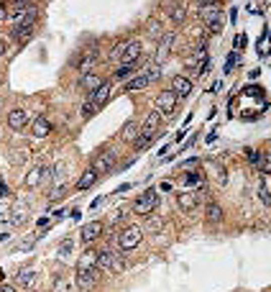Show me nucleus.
Segmentation results:
<instances>
[{
    "instance_id": "obj_37",
    "label": "nucleus",
    "mask_w": 271,
    "mask_h": 292,
    "mask_svg": "<svg viewBox=\"0 0 271 292\" xmlns=\"http://www.w3.org/2000/svg\"><path fill=\"white\" fill-rule=\"evenodd\" d=\"M113 269H115V272H123V269H126V262H123L118 254H113Z\"/></svg>"
},
{
    "instance_id": "obj_12",
    "label": "nucleus",
    "mask_w": 271,
    "mask_h": 292,
    "mask_svg": "<svg viewBox=\"0 0 271 292\" xmlns=\"http://www.w3.org/2000/svg\"><path fill=\"white\" fill-rule=\"evenodd\" d=\"M49 131H51V123L46 120V115H38L33 120V126H31V134L36 139H44V136H49Z\"/></svg>"
},
{
    "instance_id": "obj_26",
    "label": "nucleus",
    "mask_w": 271,
    "mask_h": 292,
    "mask_svg": "<svg viewBox=\"0 0 271 292\" xmlns=\"http://www.w3.org/2000/svg\"><path fill=\"white\" fill-rule=\"evenodd\" d=\"M13 36H16V41L18 44H26V41L33 36V28H26V26H18L16 31H13Z\"/></svg>"
},
{
    "instance_id": "obj_41",
    "label": "nucleus",
    "mask_w": 271,
    "mask_h": 292,
    "mask_svg": "<svg viewBox=\"0 0 271 292\" xmlns=\"http://www.w3.org/2000/svg\"><path fill=\"white\" fill-rule=\"evenodd\" d=\"M187 182H189V185H200V175H197V172L187 175Z\"/></svg>"
},
{
    "instance_id": "obj_30",
    "label": "nucleus",
    "mask_w": 271,
    "mask_h": 292,
    "mask_svg": "<svg viewBox=\"0 0 271 292\" xmlns=\"http://www.w3.org/2000/svg\"><path fill=\"white\" fill-rule=\"evenodd\" d=\"M64 195H67V185H57V187L51 190V195H49V202H59Z\"/></svg>"
},
{
    "instance_id": "obj_20",
    "label": "nucleus",
    "mask_w": 271,
    "mask_h": 292,
    "mask_svg": "<svg viewBox=\"0 0 271 292\" xmlns=\"http://www.w3.org/2000/svg\"><path fill=\"white\" fill-rule=\"evenodd\" d=\"M33 279H36L33 269H21V272L16 274V284H18V287H26V289L33 284Z\"/></svg>"
},
{
    "instance_id": "obj_4",
    "label": "nucleus",
    "mask_w": 271,
    "mask_h": 292,
    "mask_svg": "<svg viewBox=\"0 0 271 292\" xmlns=\"http://www.w3.org/2000/svg\"><path fill=\"white\" fill-rule=\"evenodd\" d=\"M161 120H164V118H161L156 110H151V113L146 115V120H143V129H138V139H146V141H151V139H153V134L159 131Z\"/></svg>"
},
{
    "instance_id": "obj_38",
    "label": "nucleus",
    "mask_w": 271,
    "mask_h": 292,
    "mask_svg": "<svg viewBox=\"0 0 271 292\" xmlns=\"http://www.w3.org/2000/svg\"><path fill=\"white\" fill-rule=\"evenodd\" d=\"M133 67H136V64H123L118 72H115V77H128V74L133 72Z\"/></svg>"
},
{
    "instance_id": "obj_48",
    "label": "nucleus",
    "mask_w": 271,
    "mask_h": 292,
    "mask_svg": "<svg viewBox=\"0 0 271 292\" xmlns=\"http://www.w3.org/2000/svg\"><path fill=\"white\" fill-rule=\"evenodd\" d=\"M0 292H16V287H11V284H3V287H0Z\"/></svg>"
},
{
    "instance_id": "obj_23",
    "label": "nucleus",
    "mask_w": 271,
    "mask_h": 292,
    "mask_svg": "<svg viewBox=\"0 0 271 292\" xmlns=\"http://www.w3.org/2000/svg\"><path fill=\"white\" fill-rule=\"evenodd\" d=\"M95 182H97V175H95L92 170H87L80 180H77V190H87V187H92Z\"/></svg>"
},
{
    "instance_id": "obj_5",
    "label": "nucleus",
    "mask_w": 271,
    "mask_h": 292,
    "mask_svg": "<svg viewBox=\"0 0 271 292\" xmlns=\"http://www.w3.org/2000/svg\"><path fill=\"white\" fill-rule=\"evenodd\" d=\"M113 166H115V151H100V154L92 159V166H90V170L100 177V175L110 172Z\"/></svg>"
},
{
    "instance_id": "obj_3",
    "label": "nucleus",
    "mask_w": 271,
    "mask_h": 292,
    "mask_svg": "<svg viewBox=\"0 0 271 292\" xmlns=\"http://www.w3.org/2000/svg\"><path fill=\"white\" fill-rule=\"evenodd\" d=\"M141 238H143V233H141L138 226H126V228L118 233V243H121L123 252H131V248H136V246L141 243Z\"/></svg>"
},
{
    "instance_id": "obj_1",
    "label": "nucleus",
    "mask_w": 271,
    "mask_h": 292,
    "mask_svg": "<svg viewBox=\"0 0 271 292\" xmlns=\"http://www.w3.org/2000/svg\"><path fill=\"white\" fill-rule=\"evenodd\" d=\"M200 11H202V18L207 23V31L210 33H220L223 31V11L218 3H197Z\"/></svg>"
},
{
    "instance_id": "obj_39",
    "label": "nucleus",
    "mask_w": 271,
    "mask_h": 292,
    "mask_svg": "<svg viewBox=\"0 0 271 292\" xmlns=\"http://www.w3.org/2000/svg\"><path fill=\"white\" fill-rule=\"evenodd\" d=\"M233 64H238V54H230V57H228V64H225V72H233Z\"/></svg>"
},
{
    "instance_id": "obj_40",
    "label": "nucleus",
    "mask_w": 271,
    "mask_h": 292,
    "mask_svg": "<svg viewBox=\"0 0 271 292\" xmlns=\"http://www.w3.org/2000/svg\"><path fill=\"white\" fill-rule=\"evenodd\" d=\"M92 113H95V105H92V103H85V105H82V118H90Z\"/></svg>"
},
{
    "instance_id": "obj_35",
    "label": "nucleus",
    "mask_w": 271,
    "mask_h": 292,
    "mask_svg": "<svg viewBox=\"0 0 271 292\" xmlns=\"http://www.w3.org/2000/svg\"><path fill=\"white\" fill-rule=\"evenodd\" d=\"M246 159H248L253 166H258V161H261V151H256V149H248V151H246Z\"/></svg>"
},
{
    "instance_id": "obj_28",
    "label": "nucleus",
    "mask_w": 271,
    "mask_h": 292,
    "mask_svg": "<svg viewBox=\"0 0 271 292\" xmlns=\"http://www.w3.org/2000/svg\"><path fill=\"white\" fill-rule=\"evenodd\" d=\"M268 192H271V185H268V175H263V177H261V200H263L266 205L271 202V195H268Z\"/></svg>"
},
{
    "instance_id": "obj_24",
    "label": "nucleus",
    "mask_w": 271,
    "mask_h": 292,
    "mask_svg": "<svg viewBox=\"0 0 271 292\" xmlns=\"http://www.w3.org/2000/svg\"><path fill=\"white\" fill-rule=\"evenodd\" d=\"M207 221H210V223H220V221H223V207H220L218 202H210V205H207Z\"/></svg>"
},
{
    "instance_id": "obj_18",
    "label": "nucleus",
    "mask_w": 271,
    "mask_h": 292,
    "mask_svg": "<svg viewBox=\"0 0 271 292\" xmlns=\"http://www.w3.org/2000/svg\"><path fill=\"white\" fill-rule=\"evenodd\" d=\"M95 267H97V252L87 248V252L80 257V262H77V269H95Z\"/></svg>"
},
{
    "instance_id": "obj_29",
    "label": "nucleus",
    "mask_w": 271,
    "mask_h": 292,
    "mask_svg": "<svg viewBox=\"0 0 271 292\" xmlns=\"http://www.w3.org/2000/svg\"><path fill=\"white\" fill-rule=\"evenodd\" d=\"M143 88H148V79L141 74V77H136V79H131L128 85H126V90H143Z\"/></svg>"
},
{
    "instance_id": "obj_49",
    "label": "nucleus",
    "mask_w": 271,
    "mask_h": 292,
    "mask_svg": "<svg viewBox=\"0 0 271 292\" xmlns=\"http://www.w3.org/2000/svg\"><path fill=\"white\" fill-rule=\"evenodd\" d=\"M0 54H6V41L0 38Z\"/></svg>"
},
{
    "instance_id": "obj_22",
    "label": "nucleus",
    "mask_w": 271,
    "mask_h": 292,
    "mask_svg": "<svg viewBox=\"0 0 271 292\" xmlns=\"http://www.w3.org/2000/svg\"><path fill=\"white\" fill-rule=\"evenodd\" d=\"M169 16H172L174 23H182V21L187 18V6H184V3H174V6L169 8Z\"/></svg>"
},
{
    "instance_id": "obj_32",
    "label": "nucleus",
    "mask_w": 271,
    "mask_h": 292,
    "mask_svg": "<svg viewBox=\"0 0 271 292\" xmlns=\"http://www.w3.org/2000/svg\"><path fill=\"white\" fill-rule=\"evenodd\" d=\"M143 77L148 79V85H151V82H156V79L161 77V69H159V64H153V67H148V72H146Z\"/></svg>"
},
{
    "instance_id": "obj_27",
    "label": "nucleus",
    "mask_w": 271,
    "mask_h": 292,
    "mask_svg": "<svg viewBox=\"0 0 271 292\" xmlns=\"http://www.w3.org/2000/svg\"><path fill=\"white\" fill-rule=\"evenodd\" d=\"M123 139L126 141H136L138 139V126L131 120V123H126V129H123Z\"/></svg>"
},
{
    "instance_id": "obj_10",
    "label": "nucleus",
    "mask_w": 271,
    "mask_h": 292,
    "mask_svg": "<svg viewBox=\"0 0 271 292\" xmlns=\"http://www.w3.org/2000/svg\"><path fill=\"white\" fill-rule=\"evenodd\" d=\"M138 57H141V44L138 41H128V44L123 47V54H121L123 64H136Z\"/></svg>"
},
{
    "instance_id": "obj_16",
    "label": "nucleus",
    "mask_w": 271,
    "mask_h": 292,
    "mask_svg": "<svg viewBox=\"0 0 271 292\" xmlns=\"http://www.w3.org/2000/svg\"><path fill=\"white\" fill-rule=\"evenodd\" d=\"M177 205L182 207V211L192 213V211L197 207V195H195V192H179V195H177Z\"/></svg>"
},
{
    "instance_id": "obj_15",
    "label": "nucleus",
    "mask_w": 271,
    "mask_h": 292,
    "mask_svg": "<svg viewBox=\"0 0 271 292\" xmlns=\"http://www.w3.org/2000/svg\"><path fill=\"white\" fill-rule=\"evenodd\" d=\"M102 82H105L102 77H97V74H90V72H87V74H82V77H80V88H82V90H87V93L92 95V93L102 85Z\"/></svg>"
},
{
    "instance_id": "obj_47",
    "label": "nucleus",
    "mask_w": 271,
    "mask_h": 292,
    "mask_svg": "<svg viewBox=\"0 0 271 292\" xmlns=\"http://www.w3.org/2000/svg\"><path fill=\"white\" fill-rule=\"evenodd\" d=\"M121 221H123V213H121V211H118V213H115V216L110 218V223H121Z\"/></svg>"
},
{
    "instance_id": "obj_13",
    "label": "nucleus",
    "mask_w": 271,
    "mask_h": 292,
    "mask_svg": "<svg viewBox=\"0 0 271 292\" xmlns=\"http://www.w3.org/2000/svg\"><path fill=\"white\" fill-rule=\"evenodd\" d=\"M8 123H11V129H23L26 123H28V113L23 110V108H13L11 113H8Z\"/></svg>"
},
{
    "instance_id": "obj_8",
    "label": "nucleus",
    "mask_w": 271,
    "mask_h": 292,
    "mask_svg": "<svg viewBox=\"0 0 271 292\" xmlns=\"http://www.w3.org/2000/svg\"><path fill=\"white\" fill-rule=\"evenodd\" d=\"M172 93L177 95V100H179V98H187V95L192 93V79H187V77H182V74L172 77Z\"/></svg>"
},
{
    "instance_id": "obj_2",
    "label": "nucleus",
    "mask_w": 271,
    "mask_h": 292,
    "mask_svg": "<svg viewBox=\"0 0 271 292\" xmlns=\"http://www.w3.org/2000/svg\"><path fill=\"white\" fill-rule=\"evenodd\" d=\"M156 202H159L156 190H146L143 195L136 197V202H133V213H138V216H148L153 207H156Z\"/></svg>"
},
{
    "instance_id": "obj_34",
    "label": "nucleus",
    "mask_w": 271,
    "mask_h": 292,
    "mask_svg": "<svg viewBox=\"0 0 271 292\" xmlns=\"http://www.w3.org/2000/svg\"><path fill=\"white\" fill-rule=\"evenodd\" d=\"M72 246H74V243H72V238H64V241L59 243V257H67V254L72 252Z\"/></svg>"
},
{
    "instance_id": "obj_17",
    "label": "nucleus",
    "mask_w": 271,
    "mask_h": 292,
    "mask_svg": "<svg viewBox=\"0 0 271 292\" xmlns=\"http://www.w3.org/2000/svg\"><path fill=\"white\" fill-rule=\"evenodd\" d=\"M8 213H11V226H21L26 223V205L18 200L13 207H8Z\"/></svg>"
},
{
    "instance_id": "obj_19",
    "label": "nucleus",
    "mask_w": 271,
    "mask_h": 292,
    "mask_svg": "<svg viewBox=\"0 0 271 292\" xmlns=\"http://www.w3.org/2000/svg\"><path fill=\"white\" fill-rule=\"evenodd\" d=\"M174 44V33H164L161 36V44H159V52H156V62H164L169 57V47Z\"/></svg>"
},
{
    "instance_id": "obj_31",
    "label": "nucleus",
    "mask_w": 271,
    "mask_h": 292,
    "mask_svg": "<svg viewBox=\"0 0 271 292\" xmlns=\"http://www.w3.org/2000/svg\"><path fill=\"white\" fill-rule=\"evenodd\" d=\"M54 292H72V284L64 277H57L54 279Z\"/></svg>"
},
{
    "instance_id": "obj_33",
    "label": "nucleus",
    "mask_w": 271,
    "mask_h": 292,
    "mask_svg": "<svg viewBox=\"0 0 271 292\" xmlns=\"http://www.w3.org/2000/svg\"><path fill=\"white\" fill-rule=\"evenodd\" d=\"M161 228H164V221H161V218H148V231H151V233H159Z\"/></svg>"
},
{
    "instance_id": "obj_36",
    "label": "nucleus",
    "mask_w": 271,
    "mask_h": 292,
    "mask_svg": "<svg viewBox=\"0 0 271 292\" xmlns=\"http://www.w3.org/2000/svg\"><path fill=\"white\" fill-rule=\"evenodd\" d=\"M3 226H11V213H8V207H0V228Z\"/></svg>"
},
{
    "instance_id": "obj_21",
    "label": "nucleus",
    "mask_w": 271,
    "mask_h": 292,
    "mask_svg": "<svg viewBox=\"0 0 271 292\" xmlns=\"http://www.w3.org/2000/svg\"><path fill=\"white\" fill-rule=\"evenodd\" d=\"M97 269H113V252L110 248H102V252H97Z\"/></svg>"
},
{
    "instance_id": "obj_14",
    "label": "nucleus",
    "mask_w": 271,
    "mask_h": 292,
    "mask_svg": "<svg viewBox=\"0 0 271 292\" xmlns=\"http://www.w3.org/2000/svg\"><path fill=\"white\" fill-rule=\"evenodd\" d=\"M102 231H105V226L100 223V221H92V223H87L85 228H82V241H95V238H100L102 236Z\"/></svg>"
},
{
    "instance_id": "obj_11",
    "label": "nucleus",
    "mask_w": 271,
    "mask_h": 292,
    "mask_svg": "<svg viewBox=\"0 0 271 292\" xmlns=\"http://www.w3.org/2000/svg\"><path fill=\"white\" fill-rule=\"evenodd\" d=\"M110 93H113V88L107 85V82H102V85H100V88H97V90L90 95V103H92L95 108H100V105H105V103H107Z\"/></svg>"
},
{
    "instance_id": "obj_25",
    "label": "nucleus",
    "mask_w": 271,
    "mask_h": 292,
    "mask_svg": "<svg viewBox=\"0 0 271 292\" xmlns=\"http://www.w3.org/2000/svg\"><path fill=\"white\" fill-rule=\"evenodd\" d=\"M97 59V49H87L85 52V57H82V62H80V69H82V74H87L90 72V64Z\"/></svg>"
},
{
    "instance_id": "obj_6",
    "label": "nucleus",
    "mask_w": 271,
    "mask_h": 292,
    "mask_svg": "<svg viewBox=\"0 0 271 292\" xmlns=\"http://www.w3.org/2000/svg\"><path fill=\"white\" fill-rule=\"evenodd\" d=\"M100 282V274H97V267L95 269H77V287H80L82 292H90L95 289Z\"/></svg>"
},
{
    "instance_id": "obj_45",
    "label": "nucleus",
    "mask_w": 271,
    "mask_h": 292,
    "mask_svg": "<svg viewBox=\"0 0 271 292\" xmlns=\"http://www.w3.org/2000/svg\"><path fill=\"white\" fill-rule=\"evenodd\" d=\"M148 31H151V33H153V36H159V23H156V21H153V23H151V26H148Z\"/></svg>"
},
{
    "instance_id": "obj_43",
    "label": "nucleus",
    "mask_w": 271,
    "mask_h": 292,
    "mask_svg": "<svg viewBox=\"0 0 271 292\" xmlns=\"http://www.w3.org/2000/svg\"><path fill=\"white\" fill-rule=\"evenodd\" d=\"M123 47H126V44H118V47H115V52H113L110 57H113V59H118V57L123 54Z\"/></svg>"
},
{
    "instance_id": "obj_44",
    "label": "nucleus",
    "mask_w": 271,
    "mask_h": 292,
    "mask_svg": "<svg viewBox=\"0 0 271 292\" xmlns=\"http://www.w3.org/2000/svg\"><path fill=\"white\" fill-rule=\"evenodd\" d=\"M151 141H146V139H136V149H146Z\"/></svg>"
},
{
    "instance_id": "obj_9",
    "label": "nucleus",
    "mask_w": 271,
    "mask_h": 292,
    "mask_svg": "<svg viewBox=\"0 0 271 292\" xmlns=\"http://www.w3.org/2000/svg\"><path fill=\"white\" fill-rule=\"evenodd\" d=\"M44 177H51V170H46V166H33L23 182H26V187H38Z\"/></svg>"
},
{
    "instance_id": "obj_46",
    "label": "nucleus",
    "mask_w": 271,
    "mask_h": 292,
    "mask_svg": "<svg viewBox=\"0 0 271 292\" xmlns=\"http://www.w3.org/2000/svg\"><path fill=\"white\" fill-rule=\"evenodd\" d=\"M197 164H200V161H197V159H187V161H184V164H182V166H184V170H187V166H197Z\"/></svg>"
},
{
    "instance_id": "obj_42",
    "label": "nucleus",
    "mask_w": 271,
    "mask_h": 292,
    "mask_svg": "<svg viewBox=\"0 0 271 292\" xmlns=\"http://www.w3.org/2000/svg\"><path fill=\"white\" fill-rule=\"evenodd\" d=\"M8 13H11V11H8V6H6V3H0V21H6V18H8Z\"/></svg>"
},
{
    "instance_id": "obj_7",
    "label": "nucleus",
    "mask_w": 271,
    "mask_h": 292,
    "mask_svg": "<svg viewBox=\"0 0 271 292\" xmlns=\"http://www.w3.org/2000/svg\"><path fill=\"white\" fill-rule=\"evenodd\" d=\"M174 108H177V95H174L172 90L159 93V98H156V113H159L161 118H169V115L174 113Z\"/></svg>"
}]
</instances>
